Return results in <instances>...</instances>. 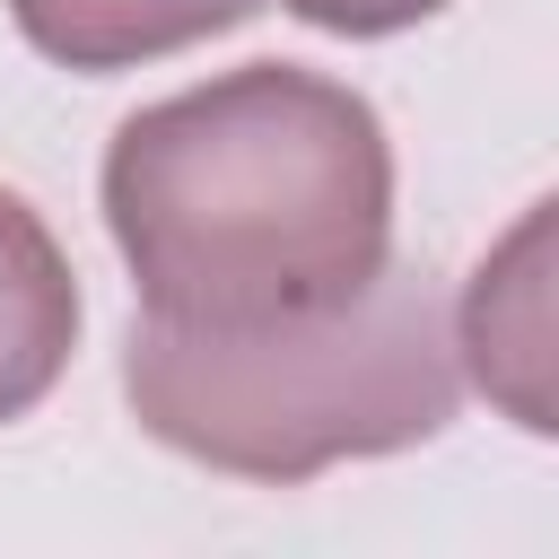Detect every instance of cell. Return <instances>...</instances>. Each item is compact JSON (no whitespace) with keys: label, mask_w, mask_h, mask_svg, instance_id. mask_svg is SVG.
I'll return each mask as SVG.
<instances>
[{"label":"cell","mask_w":559,"mask_h":559,"mask_svg":"<svg viewBox=\"0 0 559 559\" xmlns=\"http://www.w3.org/2000/svg\"><path fill=\"white\" fill-rule=\"evenodd\" d=\"M262 0H9L17 35L61 70H131L245 26Z\"/></svg>","instance_id":"cell-5"},{"label":"cell","mask_w":559,"mask_h":559,"mask_svg":"<svg viewBox=\"0 0 559 559\" xmlns=\"http://www.w3.org/2000/svg\"><path fill=\"white\" fill-rule=\"evenodd\" d=\"M533 437H550V201L524 210V227L472 271L463 297V341H454Z\"/></svg>","instance_id":"cell-3"},{"label":"cell","mask_w":559,"mask_h":559,"mask_svg":"<svg viewBox=\"0 0 559 559\" xmlns=\"http://www.w3.org/2000/svg\"><path fill=\"white\" fill-rule=\"evenodd\" d=\"M122 393L157 445L288 489L349 454L428 445L463 402V367L428 271L384 262L367 288L271 323L140 314Z\"/></svg>","instance_id":"cell-2"},{"label":"cell","mask_w":559,"mask_h":559,"mask_svg":"<svg viewBox=\"0 0 559 559\" xmlns=\"http://www.w3.org/2000/svg\"><path fill=\"white\" fill-rule=\"evenodd\" d=\"M306 26H323V35H402V26H419V17H437L445 0H288Z\"/></svg>","instance_id":"cell-6"},{"label":"cell","mask_w":559,"mask_h":559,"mask_svg":"<svg viewBox=\"0 0 559 559\" xmlns=\"http://www.w3.org/2000/svg\"><path fill=\"white\" fill-rule=\"evenodd\" d=\"M105 227L166 323L306 314L393 262V140L358 87L245 61L114 131Z\"/></svg>","instance_id":"cell-1"},{"label":"cell","mask_w":559,"mask_h":559,"mask_svg":"<svg viewBox=\"0 0 559 559\" xmlns=\"http://www.w3.org/2000/svg\"><path fill=\"white\" fill-rule=\"evenodd\" d=\"M79 349V271L52 227L0 183V419H26Z\"/></svg>","instance_id":"cell-4"}]
</instances>
